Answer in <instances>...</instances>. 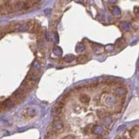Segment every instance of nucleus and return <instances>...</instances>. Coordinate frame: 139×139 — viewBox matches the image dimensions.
Listing matches in <instances>:
<instances>
[{
    "mask_svg": "<svg viewBox=\"0 0 139 139\" xmlns=\"http://www.w3.org/2000/svg\"><path fill=\"white\" fill-rule=\"evenodd\" d=\"M62 111H63V108H61L59 106L56 105L52 109V114L54 116H59L61 114V113H62Z\"/></svg>",
    "mask_w": 139,
    "mask_h": 139,
    "instance_id": "10",
    "label": "nucleus"
},
{
    "mask_svg": "<svg viewBox=\"0 0 139 139\" xmlns=\"http://www.w3.org/2000/svg\"><path fill=\"white\" fill-rule=\"evenodd\" d=\"M120 28H121V29L123 31H129L131 29V24L126 22H124L120 24Z\"/></svg>",
    "mask_w": 139,
    "mask_h": 139,
    "instance_id": "14",
    "label": "nucleus"
},
{
    "mask_svg": "<svg viewBox=\"0 0 139 139\" xmlns=\"http://www.w3.org/2000/svg\"><path fill=\"white\" fill-rule=\"evenodd\" d=\"M112 10H113V14L114 16H119L121 15V10H120V9L119 8V7H117V6H114Z\"/></svg>",
    "mask_w": 139,
    "mask_h": 139,
    "instance_id": "20",
    "label": "nucleus"
},
{
    "mask_svg": "<svg viewBox=\"0 0 139 139\" xmlns=\"http://www.w3.org/2000/svg\"><path fill=\"white\" fill-rule=\"evenodd\" d=\"M105 102H106V105L108 106H113L117 102V100H116V97L113 95H108L107 96L105 99Z\"/></svg>",
    "mask_w": 139,
    "mask_h": 139,
    "instance_id": "7",
    "label": "nucleus"
},
{
    "mask_svg": "<svg viewBox=\"0 0 139 139\" xmlns=\"http://www.w3.org/2000/svg\"><path fill=\"white\" fill-rule=\"evenodd\" d=\"M97 114H98V116H99V117L102 118V117H103V116L106 115V112L105 111V110H103V109H101V110H99V111L97 112Z\"/></svg>",
    "mask_w": 139,
    "mask_h": 139,
    "instance_id": "24",
    "label": "nucleus"
},
{
    "mask_svg": "<svg viewBox=\"0 0 139 139\" xmlns=\"http://www.w3.org/2000/svg\"><path fill=\"white\" fill-rule=\"evenodd\" d=\"M121 139H125V138H121Z\"/></svg>",
    "mask_w": 139,
    "mask_h": 139,
    "instance_id": "33",
    "label": "nucleus"
},
{
    "mask_svg": "<svg viewBox=\"0 0 139 139\" xmlns=\"http://www.w3.org/2000/svg\"><path fill=\"white\" fill-rule=\"evenodd\" d=\"M4 3H5V4H10V2L11 0H4Z\"/></svg>",
    "mask_w": 139,
    "mask_h": 139,
    "instance_id": "31",
    "label": "nucleus"
},
{
    "mask_svg": "<svg viewBox=\"0 0 139 139\" xmlns=\"http://www.w3.org/2000/svg\"><path fill=\"white\" fill-rule=\"evenodd\" d=\"M33 84L28 82L27 80H24L23 82H22V85H21V88H22L23 90H25L26 92H27L33 88Z\"/></svg>",
    "mask_w": 139,
    "mask_h": 139,
    "instance_id": "8",
    "label": "nucleus"
},
{
    "mask_svg": "<svg viewBox=\"0 0 139 139\" xmlns=\"http://www.w3.org/2000/svg\"><path fill=\"white\" fill-rule=\"evenodd\" d=\"M107 1L110 4H115V3L117 2V0H107Z\"/></svg>",
    "mask_w": 139,
    "mask_h": 139,
    "instance_id": "29",
    "label": "nucleus"
},
{
    "mask_svg": "<svg viewBox=\"0 0 139 139\" xmlns=\"http://www.w3.org/2000/svg\"><path fill=\"white\" fill-rule=\"evenodd\" d=\"M38 78H39V75L38 74H35V73H33V72H28V74L27 75L26 80H27L28 82L32 83V84H34V83L37 81Z\"/></svg>",
    "mask_w": 139,
    "mask_h": 139,
    "instance_id": "5",
    "label": "nucleus"
},
{
    "mask_svg": "<svg viewBox=\"0 0 139 139\" xmlns=\"http://www.w3.org/2000/svg\"><path fill=\"white\" fill-rule=\"evenodd\" d=\"M112 121H113L112 118L110 117L109 115H107V114H106V115H105V116H103V117L101 118L102 124H103L104 125H106V126H108L110 124L112 123Z\"/></svg>",
    "mask_w": 139,
    "mask_h": 139,
    "instance_id": "11",
    "label": "nucleus"
},
{
    "mask_svg": "<svg viewBox=\"0 0 139 139\" xmlns=\"http://www.w3.org/2000/svg\"><path fill=\"white\" fill-rule=\"evenodd\" d=\"M3 104H4L5 108H14V106H15V102H14L13 100H11V99H6V100L3 102Z\"/></svg>",
    "mask_w": 139,
    "mask_h": 139,
    "instance_id": "12",
    "label": "nucleus"
},
{
    "mask_svg": "<svg viewBox=\"0 0 139 139\" xmlns=\"http://www.w3.org/2000/svg\"><path fill=\"white\" fill-rule=\"evenodd\" d=\"M92 132L97 136H101L104 133V129L99 125H95L93 126L92 128Z\"/></svg>",
    "mask_w": 139,
    "mask_h": 139,
    "instance_id": "6",
    "label": "nucleus"
},
{
    "mask_svg": "<svg viewBox=\"0 0 139 139\" xmlns=\"http://www.w3.org/2000/svg\"><path fill=\"white\" fill-rule=\"evenodd\" d=\"M137 7H135V9H134V12H136V15L137 16H138V11H137Z\"/></svg>",
    "mask_w": 139,
    "mask_h": 139,
    "instance_id": "30",
    "label": "nucleus"
},
{
    "mask_svg": "<svg viewBox=\"0 0 139 139\" xmlns=\"http://www.w3.org/2000/svg\"><path fill=\"white\" fill-rule=\"evenodd\" d=\"M37 114V110L34 108H27L25 109L24 111L23 116L27 119H31V118H33L34 116Z\"/></svg>",
    "mask_w": 139,
    "mask_h": 139,
    "instance_id": "3",
    "label": "nucleus"
},
{
    "mask_svg": "<svg viewBox=\"0 0 139 139\" xmlns=\"http://www.w3.org/2000/svg\"><path fill=\"white\" fill-rule=\"evenodd\" d=\"M93 50H94V52L95 54L98 55V54H101L103 52V48L100 45H94V47H93Z\"/></svg>",
    "mask_w": 139,
    "mask_h": 139,
    "instance_id": "16",
    "label": "nucleus"
},
{
    "mask_svg": "<svg viewBox=\"0 0 139 139\" xmlns=\"http://www.w3.org/2000/svg\"><path fill=\"white\" fill-rule=\"evenodd\" d=\"M64 59H65V61H66V62H71V61H73L76 59V56H75L74 55H72V54H69V55H66L65 57H64Z\"/></svg>",
    "mask_w": 139,
    "mask_h": 139,
    "instance_id": "18",
    "label": "nucleus"
},
{
    "mask_svg": "<svg viewBox=\"0 0 139 139\" xmlns=\"http://www.w3.org/2000/svg\"><path fill=\"white\" fill-rule=\"evenodd\" d=\"M71 0H61V4H68V3L71 2Z\"/></svg>",
    "mask_w": 139,
    "mask_h": 139,
    "instance_id": "26",
    "label": "nucleus"
},
{
    "mask_svg": "<svg viewBox=\"0 0 139 139\" xmlns=\"http://www.w3.org/2000/svg\"><path fill=\"white\" fill-rule=\"evenodd\" d=\"M87 56L84 55H80L79 56L76 57V61H77V62L78 63H84L87 61Z\"/></svg>",
    "mask_w": 139,
    "mask_h": 139,
    "instance_id": "19",
    "label": "nucleus"
},
{
    "mask_svg": "<svg viewBox=\"0 0 139 139\" xmlns=\"http://www.w3.org/2000/svg\"><path fill=\"white\" fill-rule=\"evenodd\" d=\"M51 129L53 131H56L59 133V131H62L64 129V123L63 121L59 119V118H57L53 120V122L52 123V126H51Z\"/></svg>",
    "mask_w": 139,
    "mask_h": 139,
    "instance_id": "1",
    "label": "nucleus"
},
{
    "mask_svg": "<svg viewBox=\"0 0 139 139\" xmlns=\"http://www.w3.org/2000/svg\"><path fill=\"white\" fill-rule=\"evenodd\" d=\"M114 93H115V95L117 96L122 97V96H124L126 94V90L124 87H118V88H116Z\"/></svg>",
    "mask_w": 139,
    "mask_h": 139,
    "instance_id": "9",
    "label": "nucleus"
},
{
    "mask_svg": "<svg viewBox=\"0 0 139 139\" xmlns=\"http://www.w3.org/2000/svg\"><path fill=\"white\" fill-rule=\"evenodd\" d=\"M50 13H51V10H50V9H47L46 10H45L46 15H48V14H50Z\"/></svg>",
    "mask_w": 139,
    "mask_h": 139,
    "instance_id": "28",
    "label": "nucleus"
},
{
    "mask_svg": "<svg viewBox=\"0 0 139 139\" xmlns=\"http://www.w3.org/2000/svg\"><path fill=\"white\" fill-rule=\"evenodd\" d=\"M26 93H27V92H26L25 90H23L22 88H20V89H18L17 90H16V91L14 92L12 97H13V99H15L16 101L19 102V101H22V99L25 97Z\"/></svg>",
    "mask_w": 139,
    "mask_h": 139,
    "instance_id": "2",
    "label": "nucleus"
},
{
    "mask_svg": "<svg viewBox=\"0 0 139 139\" xmlns=\"http://www.w3.org/2000/svg\"><path fill=\"white\" fill-rule=\"evenodd\" d=\"M63 139H75V137H73V136L69 135V136H66V137H64Z\"/></svg>",
    "mask_w": 139,
    "mask_h": 139,
    "instance_id": "27",
    "label": "nucleus"
},
{
    "mask_svg": "<svg viewBox=\"0 0 139 139\" xmlns=\"http://www.w3.org/2000/svg\"><path fill=\"white\" fill-rule=\"evenodd\" d=\"M54 41H55V43L56 44H58L59 42V35H58V33H54Z\"/></svg>",
    "mask_w": 139,
    "mask_h": 139,
    "instance_id": "25",
    "label": "nucleus"
},
{
    "mask_svg": "<svg viewBox=\"0 0 139 139\" xmlns=\"http://www.w3.org/2000/svg\"><path fill=\"white\" fill-rule=\"evenodd\" d=\"M105 49H106V50L107 51V52H112V51L114 50V45L113 44H108L105 47Z\"/></svg>",
    "mask_w": 139,
    "mask_h": 139,
    "instance_id": "23",
    "label": "nucleus"
},
{
    "mask_svg": "<svg viewBox=\"0 0 139 139\" xmlns=\"http://www.w3.org/2000/svg\"><path fill=\"white\" fill-rule=\"evenodd\" d=\"M2 37H3V33L0 32V39H2Z\"/></svg>",
    "mask_w": 139,
    "mask_h": 139,
    "instance_id": "32",
    "label": "nucleus"
},
{
    "mask_svg": "<svg viewBox=\"0 0 139 139\" xmlns=\"http://www.w3.org/2000/svg\"><path fill=\"white\" fill-rule=\"evenodd\" d=\"M29 29V25L28 24H21L17 27V30L20 32H24V31H27V30Z\"/></svg>",
    "mask_w": 139,
    "mask_h": 139,
    "instance_id": "15",
    "label": "nucleus"
},
{
    "mask_svg": "<svg viewBox=\"0 0 139 139\" xmlns=\"http://www.w3.org/2000/svg\"><path fill=\"white\" fill-rule=\"evenodd\" d=\"M35 55H36V56L39 58V60H42V59H44V57H45L44 53L42 52V51H40V50L37 51V52L35 53Z\"/></svg>",
    "mask_w": 139,
    "mask_h": 139,
    "instance_id": "22",
    "label": "nucleus"
},
{
    "mask_svg": "<svg viewBox=\"0 0 139 139\" xmlns=\"http://www.w3.org/2000/svg\"><path fill=\"white\" fill-rule=\"evenodd\" d=\"M79 100H80V102L82 103L88 104L90 102V97L87 94H82L79 96Z\"/></svg>",
    "mask_w": 139,
    "mask_h": 139,
    "instance_id": "13",
    "label": "nucleus"
},
{
    "mask_svg": "<svg viewBox=\"0 0 139 139\" xmlns=\"http://www.w3.org/2000/svg\"><path fill=\"white\" fill-rule=\"evenodd\" d=\"M53 54H54L55 56H62V50H61V48L59 47V46H55V47L53 48Z\"/></svg>",
    "mask_w": 139,
    "mask_h": 139,
    "instance_id": "17",
    "label": "nucleus"
},
{
    "mask_svg": "<svg viewBox=\"0 0 139 139\" xmlns=\"http://www.w3.org/2000/svg\"><path fill=\"white\" fill-rule=\"evenodd\" d=\"M40 63L38 60H35V61L33 62V65H32V70L30 71L31 72H33L35 74H40Z\"/></svg>",
    "mask_w": 139,
    "mask_h": 139,
    "instance_id": "4",
    "label": "nucleus"
},
{
    "mask_svg": "<svg viewBox=\"0 0 139 139\" xmlns=\"http://www.w3.org/2000/svg\"><path fill=\"white\" fill-rule=\"evenodd\" d=\"M85 50V47H84V45L82 44H78L76 46V52H82V51H84Z\"/></svg>",
    "mask_w": 139,
    "mask_h": 139,
    "instance_id": "21",
    "label": "nucleus"
}]
</instances>
